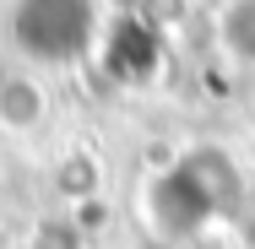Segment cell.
Instances as JSON below:
<instances>
[{"mask_svg":"<svg viewBox=\"0 0 255 249\" xmlns=\"http://www.w3.org/2000/svg\"><path fill=\"white\" fill-rule=\"evenodd\" d=\"M38 114H44V103L33 92V82H11V87L0 92V119H5L11 130H27Z\"/></svg>","mask_w":255,"mask_h":249,"instance_id":"obj_3","label":"cell"},{"mask_svg":"<svg viewBox=\"0 0 255 249\" xmlns=\"http://www.w3.org/2000/svg\"><path fill=\"white\" fill-rule=\"evenodd\" d=\"M217 44L228 60L255 65V0H228L217 11Z\"/></svg>","mask_w":255,"mask_h":249,"instance_id":"obj_2","label":"cell"},{"mask_svg":"<svg viewBox=\"0 0 255 249\" xmlns=\"http://www.w3.org/2000/svg\"><path fill=\"white\" fill-rule=\"evenodd\" d=\"M11 249H71V244L54 239V233H38V239H22V244H11Z\"/></svg>","mask_w":255,"mask_h":249,"instance_id":"obj_4","label":"cell"},{"mask_svg":"<svg viewBox=\"0 0 255 249\" xmlns=\"http://www.w3.org/2000/svg\"><path fill=\"white\" fill-rule=\"evenodd\" d=\"M5 44L33 71H71L93 60L109 27L103 0H5L0 11Z\"/></svg>","mask_w":255,"mask_h":249,"instance_id":"obj_1","label":"cell"}]
</instances>
